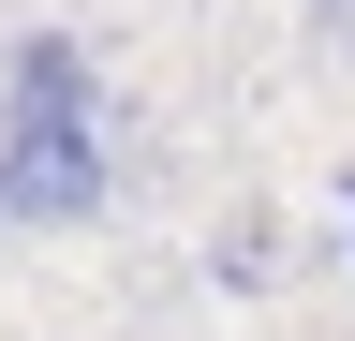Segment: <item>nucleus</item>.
<instances>
[{"label":"nucleus","instance_id":"f257e3e1","mask_svg":"<svg viewBox=\"0 0 355 341\" xmlns=\"http://www.w3.org/2000/svg\"><path fill=\"white\" fill-rule=\"evenodd\" d=\"M0 223L15 238L104 223V74L74 30H15V60H0Z\"/></svg>","mask_w":355,"mask_h":341},{"label":"nucleus","instance_id":"f03ea898","mask_svg":"<svg viewBox=\"0 0 355 341\" xmlns=\"http://www.w3.org/2000/svg\"><path fill=\"white\" fill-rule=\"evenodd\" d=\"M207 267L237 282V297H252V282H282V223H222V252H207Z\"/></svg>","mask_w":355,"mask_h":341},{"label":"nucleus","instance_id":"7ed1b4c3","mask_svg":"<svg viewBox=\"0 0 355 341\" xmlns=\"http://www.w3.org/2000/svg\"><path fill=\"white\" fill-rule=\"evenodd\" d=\"M311 15H326V30H355V0H311Z\"/></svg>","mask_w":355,"mask_h":341},{"label":"nucleus","instance_id":"20e7f679","mask_svg":"<svg viewBox=\"0 0 355 341\" xmlns=\"http://www.w3.org/2000/svg\"><path fill=\"white\" fill-rule=\"evenodd\" d=\"M340 223H355V178H340Z\"/></svg>","mask_w":355,"mask_h":341}]
</instances>
